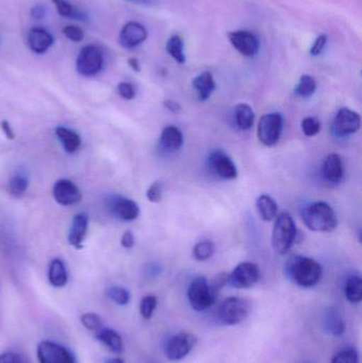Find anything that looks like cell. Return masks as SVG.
Returning <instances> with one entry per match:
<instances>
[{"label": "cell", "instance_id": "obj_1", "mask_svg": "<svg viewBox=\"0 0 362 363\" xmlns=\"http://www.w3.org/2000/svg\"><path fill=\"white\" fill-rule=\"evenodd\" d=\"M287 274L300 287L312 288L322 279L323 268L314 258L295 256L287 264Z\"/></svg>", "mask_w": 362, "mask_h": 363}, {"label": "cell", "instance_id": "obj_2", "mask_svg": "<svg viewBox=\"0 0 362 363\" xmlns=\"http://www.w3.org/2000/svg\"><path fill=\"white\" fill-rule=\"evenodd\" d=\"M303 221L314 232L331 233L337 228L335 211L327 202H316L303 211Z\"/></svg>", "mask_w": 362, "mask_h": 363}, {"label": "cell", "instance_id": "obj_3", "mask_svg": "<svg viewBox=\"0 0 362 363\" xmlns=\"http://www.w3.org/2000/svg\"><path fill=\"white\" fill-rule=\"evenodd\" d=\"M297 237V228L293 217L288 213H282L276 217L272 232V247L278 255H285L293 247Z\"/></svg>", "mask_w": 362, "mask_h": 363}, {"label": "cell", "instance_id": "obj_4", "mask_svg": "<svg viewBox=\"0 0 362 363\" xmlns=\"http://www.w3.org/2000/svg\"><path fill=\"white\" fill-rule=\"evenodd\" d=\"M217 292L205 277H197L191 281L187 291L189 304L198 313L208 311L216 301Z\"/></svg>", "mask_w": 362, "mask_h": 363}, {"label": "cell", "instance_id": "obj_5", "mask_svg": "<svg viewBox=\"0 0 362 363\" xmlns=\"http://www.w3.org/2000/svg\"><path fill=\"white\" fill-rule=\"evenodd\" d=\"M250 309V303L244 298L237 296L227 298L219 307V322L227 326L238 325L248 318Z\"/></svg>", "mask_w": 362, "mask_h": 363}, {"label": "cell", "instance_id": "obj_6", "mask_svg": "<svg viewBox=\"0 0 362 363\" xmlns=\"http://www.w3.org/2000/svg\"><path fill=\"white\" fill-rule=\"evenodd\" d=\"M104 57L101 48L97 45L83 47L77 57V72L84 77H94L103 68Z\"/></svg>", "mask_w": 362, "mask_h": 363}, {"label": "cell", "instance_id": "obj_7", "mask_svg": "<svg viewBox=\"0 0 362 363\" xmlns=\"http://www.w3.org/2000/svg\"><path fill=\"white\" fill-rule=\"evenodd\" d=\"M283 125H284V121L282 115L278 113L264 115L257 127L259 142L267 147L278 144L282 135Z\"/></svg>", "mask_w": 362, "mask_h": 363}, {"label": "cell", "instance_id": "obj_8", "mask_svg": "<svg viewBox=\"0 0 362 363\" xmlns=\"http://www.w3.org/2000/svg\"><path fill=\"white\" fill-rule=\"evenodd\" d=\"M36 353L40 363H78L70 350L50 340L40 342Z\"/></svg>", "mask_w": 362, "mask_h": 363}, {"label": "cell", "instance_id": "obj_9", "mask_svg": "<svg viewBox=\"0 0 362 363\" xmlns=\"http://www.w3.org/2000/svg\"><path fill=\"white\" fill-rule=\"evenodd\" d=\"M198 339L191 333L182 332L174 335L165 345V355L171 362L184 359L197 345Z\"/></svg>", "mask_w": 362, "mask_h": 363}, {"label": "cell", "instance_id": "obj_10", "mask_svg": "<svg viewBox=\"0 0 362 363\" xmlns=\"http://www.w3.org/2000/svg\"><path fill=\"white\" fill-rule=\"evenodd\" d=\"M261 279V271L253 262H242L227 277V283L237 289H248L256 285Z\"/></svg>", "mask_w": 362, "mask_h": 363}, {"label": "cell", "instance_id": "obj_11", "mask_svg": "<svg viewBox=\"0 0 362 363\" xmlns=\"http://www.w3.org/2000/svg\"><path fill=\"white\" fill-rule=\"evenodd\" d=\"M227 38L232 46L244 57H252L259 52L261 46L259 38L249 30L230 32Z\"/></svg>", "mask_w": 362, "mask_h": 363}, {"label": "cell", "instance_id": "obj_12", "mask_svg": "<svg viewBox=\"0 0 362 363\" xmlns=\"http://www.w3.org/2000/svg\"><path fill=\"white\" fill-rule=\"evenodd\" d=\"M361 125V118L358 113L342 108L338 111L333 123V130L337 135L346 136L356 133Z\"/></svg>", "mask_w": 362, "mask_h": 363}, {"label": "cell", "instance_id": "obj_13", "mask_svg": "<svg viewBox=\"0 0 362 363\" xmlns=\"http://www.w3.org/2000/svg\"><path fill=\"white\" fill-rule=\"evenodd\" d=\"M148 38L146 27L137 21H129L119 32V44L125 49H134Z\"/></svg>", "mask_w": 362, "mask_h": 363}, {"label": "cell", "instance_id": "obj_14", "mask_svg": "<svg viewBox=\"0 0 362 363\" xmlns=\"http://www.w3.org/2000/svg\"><path fill=\"white\" fill-rule=\"evenodd\" d=\"M52 194L55 200L63 206L77 204L82 199V194L79 188L72 181L65 180V179H62L55 184Z\"/></svg>", "mask_w": 362, "mask_h": 363}, {"label": "cell", "instance_id": "obj_15", "mask_svg": "<svg viewBox=\"0 0 362 363\" xmlns=\"http://www.w3.org/2000/svg\"><path fill=\"white\" fill-rule=\"evenodd\" d=\"M210 166L217 176L225 180H235L238 177L235 164L222 151H215L210 155Z\"/></svg>", "mask_w": 362, "mask_h": 363}, {"label": "cell", "instance_id": "obj_16", "mask_svg": "<svg viewBox=\"0 0 362 363\" xmlns=\"http://www.w3.org/2000/svg\"><path fill=\"white\" fill-rule=\"evenodd\" d=\"M110 208L115 217L123 221H133L140 216L137 203L121 196H116L111 200Z\"/></svg>", "mask_w": 362, "mask_h": 363}, {"label": "cell", "instance_id": "obj_17", "mask_svg": "<svg viewBox=\"0 0 362 363\" xmlns=\"http://www.w3.org/2000/svg\"><path fill=\"white\" fill-rule=\"evenodd\" d=\"M27 43L29 48L38 55L47 52L55 43L52 34L44 28H32L28 32Z\"/></svg>", "mask_w": 362, "mask_h": 363}, {"label": "cell", "instance_id": "obj_18", "mask_svg": "<svg viewBox=\"0 0 362 363\" xmlns=\"http://www.w3.org/2000/svg\"><path fill=\"white\" fill-rule=\"evenodd\" d=\"M87 228H89V217H87V215L78 213V215L74 216L69 235H68V242L74 249H82L83 242H84L87 234Z\"/></svg>", "mask_w": 362, "mask_h": 363}, {"label": "cell", "instance_id": "obj_19", "mask_svg": "<svg viewBox=\"0 0 362 363\" xmlns=\"http://www.w3.org/2000/svg\"><path fill=\"white\" fill-rule=\"evenodd\" d=\"M322 324L325 332L331 336L340 337L346 333V320L342 313L333 307L325 311Z\"/></svg>", "mask_w": 362, "mask_h": 363}, {"label": "cell", "instance_id": "obj_20", "mask_svg": "<svg viewBox=\"0 0 362 363\" xmlns=\"http://www.w3.org/2000/svg\"><path fill=\"white\" fill-rule=\"evenodd\" d=\"M344 169L341 157L336 153L327 155L323 163V176L329 183L338 184L344 179Z\"/></svg>", "mask_w": 362, "mask_h": 363}, {"label": "cell", "instance_id": "obj_21", "mask_svg": "<svg viewBox=\"0 0 362 363\" xmlns=\"http://www.w3.org/2000/svg\"><path fill=\"white\" fill-rule=\"evenodd\" d=\"M95 338L116 355H120L125 350L123 338L112 328H102L99 332L96 333Z\"/></svg>", "mask_w": 362, "mask_h": 363}, {"label": "cell", "instance_id": "obj_22", "mask_svg": "<svg viewBox=\"0 0 362 363\" xmlns=\"http://www.w3.org/2000/svg\"><path fill=\"white\" fill-rule=\"evenodd\" d=\"M193 86L197 91L198 99L200 101H205L216 89V82L210 72H204L193 79Z\"/></svg>", "mask_w": 362, "mask_h": 363}, {"label": "cell", "instance_id": "obj_23", "mask_svg": "<svg viewBox=\"0 0 362 363\" xmlns=\"http://www.w3.org/2000/svg\"><path fill=\"white\" fill-rule=\"evenodd\" d=\"M184 143V136L178 127L168 125L162 131L161 145L168 151L180 150Z\"/></svg>", "mask_w": 362, "mask_h": 363}, {"label": "cell", "instance_id": "obj_24", "mask_svg": "<svg viewBox=\"0 0 362 363\" xmlns=\"http://www.w3.org/2000/svg\"><path fill=\"white\" fill-rule=\"evenodd\" d=\"M55 134L63 145L64 150L69 155H72L80 148L82 140L77 132L67 129V128L59 127L55 130Z\"/></svg>", "mask_w": 362, "mask_h": 363}, {"label": "cell", "instance_id": "obj_25", "mask_svg": "<svg viewBox=\"0 0 362 363\" xmlns=\"http://www.w3.org/2000/svg\"><path fill=\"white\" fill-rule=\"evenodd\" d=\"M52 2L60 16L72 19V21H82V23L89 21V16H87L86 13L79 10L68 0H52Z\"/></svg>", "mask_w": 362, "mask_h": 363}, {"label": "cell", "instance_id": "obj_26", "mask_svg": "<svg viewBox=\"0 0 362 363\" xmlns=\"http://www.w3.org/2000/svg\"><path fill=\"white\" fill-rule=\"evenodd\" d=\"M49 283L55 288H62L67 284L68 274L65 264L61 259H53L48 271Z\"/></svg>", "mask_w": 362, "mask_h": 363}, {"label": "cell", "instance_id": "obj_27", "mask_svg": "<svg viewBox=\"0 0 362 363\" xmlns=\"http://www.w3.org/2000/svg\"><path fill=\"white\" fill-rule=\"evenodd\" d=\"M257 211L261 219L265 221H272L276 219L278 213V203L268 194H263L256 201Z\"/></svg>", "mask_w": 362, "mask_h": 363}, {"label": "cell", "instance_id": "obj_28", "mask_svg": "<svg viewBox=\"0 0 362 363\" xmlns=\"http://www.w3.org/2000/svg\"><path fill=\"white\" fill-rule=\"evenodd\" d=\"M254 111L249 104H240L235 108L236 125L242 131H248L254 123Z\"/></svg>", "mask_w": 362, "mask_h": 363}, {"label": "cell", "instance_id": "obj_29", "mask_svg": "<svg viewBox=\"0 0 362 363\" xmlns=\"http://www.w3.org/2000/svg\"><path fill=\"white\" fill-rule=\"evenodd\" d=\"M344 294L351 304H358L362 300V279L358 275H353L346 281Z\"/></svg>", "mask_w": 362, "mask_h": 363}, {"label": "cell", "instance_id": "obj_30", "mask_svg": "<svg viewBox=\"0 0 362 363\" xmlns=\"http://www.w3.org/2000/svg\"><path fill=\"white\" fill-rule=\"evenodd\" d=\"M166 50L170 57L178 62L179 64H184L186 61V55L184 52V42L179 35H172L166 44Z\"/></svg>", "mask_w": 362, "mask_h": 363}, {"label": "cell", "instance_id": "obj_31", "mask_svg": "<svg viewBox=\"0 0 362 363\" xmlns=\"http://www.w3.org/2000/svg\"><path fill=\"white\" fill-rule=\"evenodd\" d=\"M317 89L316 79L310 74H303L295 89V95L302 98L312 97Z\"/></svg>", "mask_w": 362, "mask_h": 363}, {"label": "cell", "instance_id": "obj_32", "mask_svg": "<svg viewBox=\"0 0 362 363\" xmlns=\"http://www.w3.org/2000/svg\"><path fill=\"white\" fill-rule=\"evenodd\" d=\"M106 294L113 302L116 303L119 306H125V305L129 304L130 300H131L130 292L125 288L120 287V286H112V287L108 288Z\"/></svg>", "mask_w": 362, "mask_h": 363}, {"label": "cell", "instance_id": "obj_33", "mask_svg": "<svg viewBox=\"0 0 362 363\" xmlns=\"http://www.w3.org/2000/svg\"><path fill=\"white\" fill-rule=\"evenodd\" d=\"M215 245L212 241H200L193 247V256L199 262H205L214 255Z\"/></svg>", "mask_w": 362, "mask_h": 363}, {"label": "cell", "instance_id": "obj_34", "mask_svg": "<svg viewBox=\"0 0 362 363\" xmlns=\"http://www.w3.org/2000/svg\"><path fill=\"white\" fill-rule=\"evenodd\" d=\"M80 321L86 330L94 332L95 334L103 328V321L97 313H83L80 317Z\"/></svg>", "mask_w": 362, "mask_h": 363}, {"label": "cell", "instance_id": "obj_35", "mask_svg": "<svg viewBox=\"0 0 362 363\" xmlns=\"http://www.w3.org/2000/svg\"><path fill=\"white\" fill-rule=\"evenodd\" d=\"M157 306V298L154 296H147L142 298L140 305V311L145 320L152 319Z\"/></svg>", "mask_w": 362, "mask_h": 363}, {"label": "cell", "instance_id": "obj_36", "mask_svg": "<svg viewBox=\"0 0 362 363\" xmlns=\"http://www.w3.org/2000/svg\"><path fill=\"white\" fill-rule=\"evenodd\" d=\"M332 363H359L358 352L353 347L342 350L334 356Z\"/></svg>", "mask_w": 362, "mask_h": 363}, {"label": "cell", "instance_id": "obj_37", "mask_svg": "<svg viewBox=\"0 0 362 363\" xmlns=\"http://www.w3.org/2000/svg\"><path fill=\"white\" fill-rule=\"evenodd\" d=\"M302 131L308 138H314L320 133L321 123L315 117H306L301 123Z\"/></svg>", "mask_w": 362, "mask_h": 363}, {"label": "cell", "instance_id": "obj_38", "mask_svg": "<svg viewBox=\"0 0 362 363\" xmlns=\"http://www.w3.org/2000/svg\"><path fill=\"white\" fill-rule=\"evenodd\" d=\"M28 188V180L23 176H15L14 178L11 179L10 184H9V189L10 192L14 196H21L25 194Z\"/></svg>", "mask_w": 362, "mask_h": 363}, {"label": "cell", "instance_id": "obj_39", "mask_svg": "<svg viewBox=\"0 0 362 363\" xmlns=\"http://www.w3.org/2000/svg\"><path fill=\"white\" fill-rule=\"evenodd\" d=\"M164 183L157 181L151 184L150 187L147 190V198L150 202L159 203L163 199Z\"/></svg>", "mask_w": 362, "mask_h": 363}, {"label": "cell", "instance_id": "obj_40", "mask_svg": "<svg viewBox=\"0 0 362 363\" xmlns=\"http://www.w3.org/2000/svg\"><path fill=\"white\" fill-rule=\"evenodd\" d=\"M63 34L72 42L79 43L84 40V31L78 26H66Z\"/></svg>", "mask_w": 362, "mask_h": 363}, {"label": "cell", "instance_id": "obj_41", "mask_svg": "<svg viewBox=\"0 0 362 363\" xmlns=\"http://www.w3.org/2000/svg\"><path fill=\"white\" fill-rule=\"evenodd\" d=\"M117 91H118L120 97L125 100L134 99L136 96L135 87L129 82L119 83L118 86H117Z\"/></svg>", "mask_w": 362, "mask_h": 363}, {"label": "cell", "instance_id": "obj_42", "mask_svg": "<svg viewBox=\"0 0 362 363\" xmlns=\"http://www.w3.org/2000/svg\"><path fill=\"white\" fill-rule=\"evenodd\" d=\"M327 44V36L325 34H322V35H319L318 38L315 40L314 45H312V48H310V55L312 57H318L322 53V51L324 50L325 46Z\"/></svg>", "mask_w": 362, "mask_h": 363}, {"label": "cell", "instance_id": "obj_43", "mask_svg": "<svg viewBox=\"0 0 362 363\" xmlns=\"http://www.w3.org/2000/svg\"><path fill=\"white\" fill-rule=\"evenodd\" d=\"M0 363H27L23 356L13 352L0 354Z\"/></svg>", "mask_w": 362, "mask_h": 363}, {"label": "cell", "instance_id": "obj_44", "mask_svg": "<svg viewBox=\"0 0 362 363\" xmlns=\"http://www.w3.org/2000/svg\"><path fill=\"white\" fill-rule=\"evenodd\" d=\"M135 245V238H134V235L132 234V232L128 230L125 234L123 235V238H121V245L125 249H131V247H134Z\"/></svg>", "mask_w": 362, "mask_h": 363}, {"label": "cell", "instance_id": "obj_45", "mask_svg": "<svg viewBox=\"0 0 362 363\" xmlns=\"http://www.w3.org/2000/svg\"><path fill=\"white\" fill-rule=\"evenodd\" d=\"M46 15V9L43 6H35L32 8L31 16L34 19H43Z\"/></svg>", "mask_w": 362, "mask_h": 363}, {"label": "cell", "instance_id": "obj_46", "mask_svg": "<svg viewBox=\"0 0 362 363\" xmlns=\"http://www.w3.org/2000/svg\"><path fill=\"white\" fill-rule=\"evenodd\" d=\"M0 127H1L2 131L6 134L8 140H14V132H13L12 127H11L10 123H9L8 121H2L1 123H0Z\"/></svg>", "mask_w": 362, "mask_h": 363}, {"label": "cell", "instance_id": "obj_47", "mask_svg": "<svg viewBox=\"0 0 362 363\" xmlns=\"http://www.w3.org/2000/svg\"><path fill=\"white\" fill-rule=\"evenodd\" d=\"M164 106L172 113H178L181 111L180 104L174 101V100H166V101H164Z\"/></svg>", "mask_w": 362, "mask_h": 363}, {"label": "cell", "instance_id": "obj_48", "mask_svg": "<svg viewBox=\"0 0 362 363\" xmlns=\"http://www.w3.org/2000/svg\"><path fill=\"white\" fill-rule=\"evenodd\" d=\"M129 65L131 66L132 69L135 70V72H140V63H138L137 60L134 59V57H132V59L129 60Z\"/></svg>", "mask_w": 362, "mask_h": 363}, {"label": "cell", "instance_id": "obj_49", "mask_svg": "<svg viewBox=\"0 0 362 363\" xmlns=\"http://www.w3.org/2000/svg\"><path fill=\"white\" fill-rule=\"evenodd\" d=\"M104 363H125L121 358L114 357V358H108V359L106 360Z\"/></svg>", "mask_w": 362, "mask_h": 363}, {"label": "cell", "instance_id": "obj_50", "mask_svg": "<svg viewBox=\"0 0 362 363\" xmlns=\"http://www.w3.org/2000/svg\"><path fill=\"white\" fill-rule=\"evenodd\" d=\"M130 1H145V0H130Z\"/></svg>", "mask_w": 362, "mask_h": 363}]
</instances>
